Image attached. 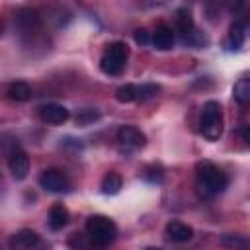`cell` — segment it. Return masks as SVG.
I'll list each match as a JSON object with an SVG mask.
<instances>
[{
  "instance_id": "obj_14",
  "label": "cell",
  "mask_w": 250,
  "mask_h": 250,
  "mask_svg": "<svg viewBox=\"0 0 250 250\" xmlns=\"http://www.w3.org/2000/svg\"><path fill=\"white\" fill-rule=\"evenodd\" d=\"M68 248L70 250H96V244L88 236V232H74L68 238Z\"/></svg>"
},
{
  "instance_id": "obj_25",
  "label": "cell",
  "mask_w": 250,
  "mask_h": 250,
  "mask_svg": "<svg viewBox=\"0 0 250 250\" xmlns=\"http://www.w3.org/2000/svg\"><path fill=\"white\" fill-rule=\"evenodd\" d=\"M98 117V113H92V111H86L84 115H78L76 119L80 121V123H86V121H90V119H96Z\"/></svg>"
},
{
  "instance_id": "obj_19",
  "label": "cell",
  "mask_w": 250,
  "mask_h": 250,
  "mask_svg": "<svg viewBox=\"0 0 250 250\" xmlns=\"http://www.w3.org/2000/svg\"><path fill=\"white\" fill-rule=\"evenodd\" d=\"M176 25H178V29L182 31V35H186V33H189V31L193 29V18H191L189 10H186V8L178 10V16H176Z\"/></svg>"
},
{
  "instance_id": "obj_17",
  "label": "cell",
  "mask_w": 250,
  "mask_h": 250,
  "mask_svg": "<svg viewBox=\"0 0 250 250\" xmlns=\"http://www.w3.org/2000/svg\"><path fill=\"white\" fill-rule=\"evenodd\" d=\"M8 96L16 102H27L31 100V86L25 82H14L8 88Z\"/></svg>"
},
{
  "instance_id": "obj_4",
  "label": "cell",
  "mask_w": 250,
  "mask_h": 250,
  "mask_svg": "<svg viewBox=\"0 0 250 250\" xmlns=\"http://www.w3.org/2000/svg\"><path fill=\"white\" fill-rule=\"evenodd\" d=\"M201 133L209 141H217L223 133V109L219 102L211 100L203 105L201 111Z\"/></svg>"
},
{
  "instance_id": "obj_18",
  "label": "cell",
  "mask_w": 250,
  "mask_h": 250,
  "mask_svg": "<svg viewBox=\"0 0 250 250\" xmlns=\"http://www.w3.org/2000/svg\"><path fill=\"white\" fill-rule=\"evenodd\" d=\"M119 189H121V176H119V174H115V172L105 174V176H104V180H102V191H104V193L113 195V193H117Z\"/></svg>"
},
{
  "instance_id": "obj_15",
  "label": "cell",
  "mask_w": 250,
  "mask_h": 250,
  "mask_svg": "<svg viewBox=\"0 0 250 250\" xmlns=\"http://www.w3.org/2000/svg\"><path fill=\"white\" fill-rule=\"evenodd\" d=\"M18 23H20L21 29L33 31V29L39 27V16H37L35 10H27V8H25V10H21V12L18 14Z\"/></svg>"
},
{
  "instance_id": "obj_23",
  "label": "cell",
  "mask_w": 250,
  "mask_h": 250,
  "mask_svg": "<svg viewBox=\"0 0 250 250\" xmlns=\"http://www.w3.org/2000/svg\"><path fill=\"white\" fill-rule=\"evenodd\" d=\"M184 43H188V45H193V47H203V45H207V39L199 33V31H195V29H191L189 33H186L184 35Z\"/></svg>"
},
{
  "instance_id": "obj_8",
  "label": "cell",
  "mask_w": 250,
  "mask_h": 250,
  "mask_svg": "<svg viewBox=\"0 0 250 250\" xmlns=\"http://www.w3.org/2000/svg\"><path fill=\"white\" fill-rule=\"evenodd\" d=\"M39 117L49 125H61L68 119V109L61 104H45L39 109Z\"/></svg>"
},
{
  "instance_id": "obj_24",
  "label": "cell",
  "mask_w": 250,
  "mask_h": 250,
  "mask_svg": "<svg viewBox=\"0 0 250 250\" xmlns=\"http://www.w3.org/2000/svg\"><path fill=\"white\" fill-rule=\"evenodd\" d=\"M135 41L141 43V45L150 43V35H148V31H146V29H137V31H135Z\"/></svg>"
},
{
  "instance_id": "obj_3",
  "label": "cell",
  "mask_w": 250,
  "mask_h": 250,
  "mask_svg": "<svg viewBox=\"0 0 250 250\" xmlns=\"http://www.w3.org/2000/svg\"><path fill=\"white\" fill-rule=\"evenodd\" d=\"M127 57H129L127 45L123 41H113L105 47L102 61H100V68L109 76L121 74L125 68V62H127Z\"/></svg>"
},
{
  "instance_id": "obj_7",
  "label": "cell",
  "mask_w": 250,
  "mask_h": 250,
  "mask_svg": "<svg viewBox=\"0 0 250 250\" xmlns=\"http://www.w3.org/2000/svg\"><path fill=\"white\" fill-rule=\"evenodd\" d=\"M37 242H39V236L35 230L21 229L16 234H12L8 246H10V250H33L37 246Z\"/></svg>"
},
{
  "instance_id": "obj_22",
  "label": "cell",
  "mask_w": 250,
  "mask_h": 250,
  "mask_svg": "<svg viewBox=\"0 0 250 250\" xmlns=\"http://www.w3.org/2000/svg\"><path fill=\"white\" fill-rule=\"evenodd\" d=\"M158 92H160V86H158V84H141V86H137V102L150 100V98H154Z\"/></svg>"
},
{
  "instance_id": "obj_5",
  "label": "cell",
  "mask_w": 250,
  "mask_h": 250,
  "mask_svg": "<svg viewBox=\"0 0 250 250\" xmlns=\"http://www.w3.org/2000/svg\"><path fill=\"white\" fill-rule=\"evenodd\" d=\"M39 184H41V188H45L47 191H53V193H62V191H68L70 189L68 176L64 172L57 170V168H49V170L41 172Z\"/></svg>"
},
{
  "instance_id": "obj_21",
  "label": "cell",
  "mask_w": 250,
  "mask_h": 250,
  "mask_svg": "<svg viewBox=\"0 0 250 250\" xmlns=\"http://www.w3.org/2000/svg\"><path fill=\"white\" fill-rule=\"evenodd\" d=\"M221 242L229 248H234V250H248V238L242 234H225L221 238Z\"/></svg>"
},
{
  "instance_id": "obj_16",
  "label": "cell",
  "mask_w": 250,
  "mask_h": 250,
  "mask_svg": "<svg viewBox=\"0 0 250 250\" xmlns=\"http://www.w3.org/2000/svg\"><path fill=\"white\" fill-rule=\"evenodd\" d=\"M244 37H246V27L244 23L240 21H234L230 25V31H229V45L230 49H240L244 45Z\"/></svg>"
},
{
  "instance_id": "obj_20",
  "label": "cell",
  "mask_w": 250,
  "mask_h": 250,
  "mask_svg": "<svg viewBox=\"0 0 250 250\" xmlns=\"http://www.w3.org/2000/svg\"><path fill=\"white\" fill-rule=\"evenodd\" d=\"M115 98L121 104L137 102V84H123V86H119L117 92H115Z\"/></svg>"
},
{
  "instance_id": "obj_10",
  "label": "cell",
  "mask_w": 250,
  "mask_h": 250,
  "mask_svg": "<svg viewBox=\"0 0 250 250\" xmlns=\"http://www.w3.org/2000/svg\"><path fill=\"white\" fill-rule=\"evenodd\" d=\"M150 41H152V45H154L156 49H160V51L172 49V47H174V31H172V27L166 25V23H158V25L154 27V31H152Z\"/></svg>"
},
{
  "instance_id": "obj_9",
  "label": "cell",
  "mask_w": 250,
  "mask_h": 250,
  "mask_svg": "<svg viewBox=\"0 0 250 250\" xmlns=\"http://www.w3.org/2000/svg\"><path fill=\"white\" fill-rule=\"evenodd\" d=\"M8 168L16 180H23L29 174V156L23 150H14L8 160Z\"/></svg>"
},
{
  "instance_id": "obj_6",
  "label": "cell",
  "mask_w": 250,
  "mask_h": 250,
  "mask_svg": "<svg viewBox=\"0 0 250 250\" xmlns=\"http://www.w3.org/2000/svg\"><path fill=\"white\" fill-rule=\"evenodd\" d=\"M117 141L121 145L123 150H137L145 145V135L141 129L131 127V125H123L117 131Z\"/></svg>"
},
{
  "instance_id": "obj_11",
  "label": "cell",
  "mask_w": 250,
  "mask_h": 250,
  "mask_svg": "<svg viewBox=\"0 0 250 250\" xmlns=\"http://www.w3.org/2000/svg\"><path fill=\"white\" fill-rule=\"evenodd\" d=\"M166 234L174 242H188L193 236V229L182 221H170L166 225Z\"/></svg>"
},
{
  "instance_id": "obj_26",
  "label": "cell",
  "mask_w": 250,
  "mask_h": 250,
  "mask_svg": "<svg viewBox=\"0 0 250 250\" xmlns=\"http://www.w3.org/2000/svg\"><path fill=\"white\" fill-rule=\"evenodd\" d=\"M240 133H242V139L248 143V141H250V137H248V127H246V125L242 127V131H240Z\"/></svg>"
},
{
  "instance_id": "obj_1",
  "label": "cell",
  "mask_w": 250,
  "mask_h": 250,
  "mask_svg": "<svg viewBox=\"0 0 250 250\" xmlns=\"http://www.w3.org/2000/svg\"><path fill=\"white\" fill-rule=\"evenodd\" d=\"M195 174H197V188L203 195H217L219 191H223L229 184L227 176L223 170H219L213 162L209 160H201L195 164Z\"/></svg>"
},
{
  "instance_id": "obj_12",
  "label": "cell",
  "mask_w": 250,
  "mask_h": 250,
  "mask_svg": "<svg viewBox=\"0 0 250 250\" xmlns=\"http://www.w3.org/2000/svg\"><path fill=\"white\" fill-rule=\"evenodd\" d=\"M49 227L53 229V230H59V229H62L66 223H68V209L62 205V203H57V205H53L51 207V211H49Z\"/></svg>"
},
{
  "instance_id": "obj_13",
  "label": "cell",
  "mask_w": 250,
  "mask_h": 250,
  "mask_svg": "<svg viewBox=\"0 0 250 250\" xmlns=\"http://www.w3.org/2000/svg\"><path fill=\"white\" fill-rule=\"evenodd\" d=\"M232 96H234V100H236L240 105H246V104L250 102V80H248L246 76H242V78H238V80L234 82Z\"/></svg>"
},
{
  "instance_id": "obj_2",
  "label": "cell",
  "mask_w": 250,
  "mask_h": 250,
  "mask_svg": "<svg viewBox=\"0 0 250 250\" xmlns=\"http://www.w3.org/2000/svg\"><path fill=\"white\" fill-rule=\"evenodd\" d=\"M86 232L92 238V242L96 244V248H104L115 240L117 227L111 219H107L104 215H92L86 223Z\"/></svg>"
},
{
  "instance_id": "obj_27",
  "label": "cell",
  "mask_w": 250,
  "mask_h": 250,
  "mask_svg": "<svg viewBox=\"0 0 250 250\" xmlns=\"http://www.w3.org/2000/svg\"><path fill=\"white\" fill-rule=\"evenodd\" d=\"M145 250H162V248H158V246H146Z\"/></svg>"
}]
</instances>
